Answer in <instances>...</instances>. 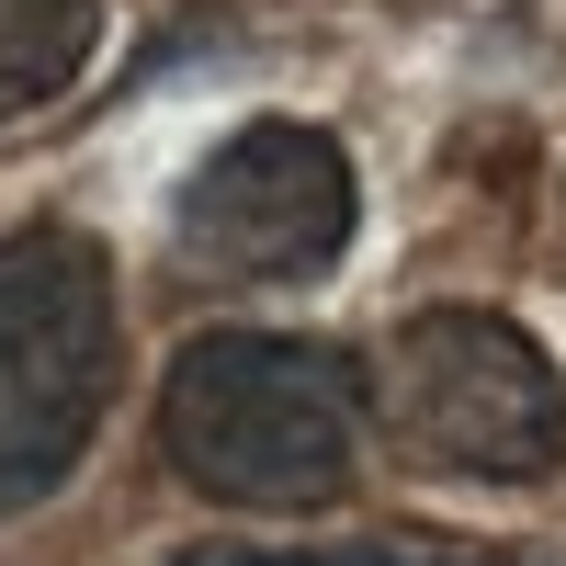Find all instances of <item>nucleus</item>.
<instances>
[{"instance_id": "nucleus-3", "label": "nucleus", "mask_w": 566, "mask_h": 566, "mask_svg": "<svg viewBox=\"0 0 566 566\" xmlns=\"http://www.w3.org/2000/svg\"><path fill=\"white\" fill-rule=\"evenodd\" d=\"M374 408L419 464L453 476H544L566 464V374L499 306H419L374 352Z\"/></svg>"}, {"instance_id": "nucleus-6", "label": "nucleus", "mask_w": 566, "mask_h": 566, "mask_svg": "<svg viewBox=\"0 0 566 566\" xmlns=\"http://www.w3.org/2000/svg\"><path fill=\"white\" fill-rule=\"evenodd\" d=\"M170 566H522V555H464V544H193Z\"/></svg>"}, {"instance_id": "nucleus-4", "label": "nucleus", "mask_w": 566, "mask_h": 566, "mask_svg": "<svg viewBox=\"0 0 566 566\" xmlns=\"http://www.w3.org/2000/svg\"><path fill=\"white\" fill-rule=\"evenodd\" d=\"M352 216H363V193H352L340 136L272 114V125H239L181 181L170 250L205 283H306V272H328L352 250Z\"/></svg>"}, {"instance_id": "nucleus-2", "label": "nucleus", "mask_w": 566, "mask_h": 566, "mask_svg": "<svg viewBox=\"0 0 566 566\" xmlns=\"http://www.w3.org/2000/svg\"><path fill=\"white\" fill-rule=\"evenodd\" d=\"M114 261L91 227L0 239V510L69 488L114 408Z\"/></svg>"}, {"instance_id": "nucleus-5", "label": "nucleus", "mask_w": 566, "mask_h": 566, "mask_svg": "<svg viewBox=\"0 0 566 566\" xmlns=\"http://www.w3.org/2000/svg\"><path fill=\"white\" fill-rule=\"evenodd\" d=\"M103 23H114V0H0V125L57 103V91L91 69Z\"/></svg>"}, {"instance_id": "nucleus-1", "label": "nucleus", "mask_w": 566, "mask_h": 566, "mask_svg": "<svg viewBox=\"0 0 566 566\" xmlns=\"http://www.w3.org/2000/svg\"><path fill=\"white\" fill-rule=\"evenodd\" d=\"M159 453L216 510H328L363 453V363L283 328H205L159 374Z\"/></svg>"}]
</instances>
